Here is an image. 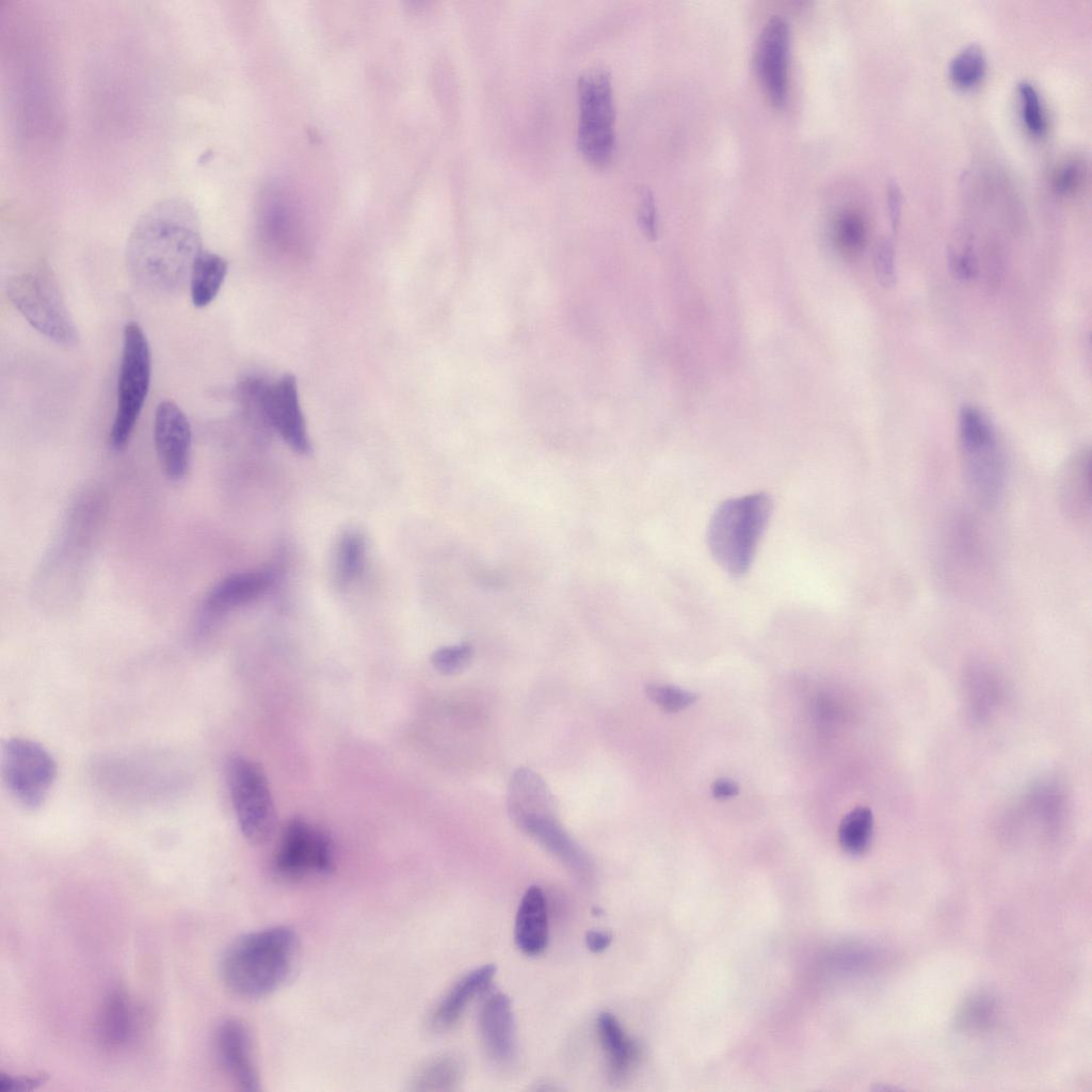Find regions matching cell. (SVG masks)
<instances>
[{
	"mask_svg": "<svg viewBox=\"0 0 1092 1092\" xmlns=\"http://www.w3.org/2000/svg\"><path fill=\"white\" fill-rule=\"evenodd\" d=\"M202 252L194 207L184 199L168 198L151 205L136 221L127 243V268L146 289L174 292L189 283Z\"/></svg>",
	"mask_w": 1092,
	"mask_h": 1092,
	"instance_id": "cell-1",
	"label": "cell"
},
{
	"mask_svg": "<svg viewBox=\"0 0 1092 1092\" xmlns=\"http://www.w3.org/2000/svg\"><path fill=\"white\" fill-rule=\"evenodd\" d=\"M298 938L288 927H271L235 941L221 961L225 985L244 998H261L282 987L290 978L296 957Z\"/></svg>",
	"mask_w": 1092,
	"mask_h": 1092,
	"instance_id": "cell-2",
	"label": "cell"
},
{
	"mask_svg": "<svg viewBox=\"0 0 1092 1092\" xmlns=\"http://www.w3.org/2000/svg\"><path fill=\"white\" fill-rule=\"evenodd\" d=\"M772 510L769 495L753 493L727 499L713 511L707 544L716 562L733 577L750 569Z\"/></svg>",
	"mask_w": 1092,
	"mask_h": 1092,
	"instance_id": "cell-3",
	"label": "cell"
},
{
	"mask_svg": "<svg viewBox=\"0 0 1092 1092\" xmlns=\"http://www.w3.org/2000/svg\"><path fill=\"white\" fill-rule=\"evenodd\" d=\"M959 438L966 484L984 507L995 505L1005 487V462L987 416L965 405L959 413Z\"/></svg>",
	"mask_w": 1092,
	"mask_h": 1092,
	"instance_id": "cell-4",
	"label": "cell"
},
{
	"mask_svg": "<svg viewBox=\"0 0 1092 1092\" xmlns=\"http://www.w3.org/2000/svg\"><path fill=\"white\" fill-rule=\"evenodd\" d=\"M6 293L20 315L39 334L63 347L78 342L77 326L51 272L37 268L12 276Z\"/></svg>",
	"mask_w": 1092,
	"mask_h": 1092,
	"instance_id": "cell-5",
	"label": "cell"
},
{
	"mask_svg": "<svg viewBox=\"0 0 1092 1092\" xmlns=\"http://www.w3.org/2000/svg\"><path fill=\"white\" fill-rule=\"evenodd\" d=\"M151 354L148 340L136 322L124 327L117 381V400L110 445L123 449L129 441L144 406L150 384Z\"/></svg>",
	"mask_w": 1092,
	"mask_h": 1092,
	"instance_id": "cell-6",
	"label": "cell"
},
{
	"mask_svg": "<svg viewBox=\"0 0 1092 1092\" xmlns=\"http://www.w3.org/2000/svg\"><path fill=\"white\" fill-rule=\"evenodd\" d=\"M579 121L578 146L591 163L603 165L615 147V109L611 76L605 68H593L577 81Z\"/></svg>",
	"mask_w": 1092,
	"mask_h": 1092,
	"instance_id": "cell-7",
	"label": "cell"
},
{
	"mask_svg": "<svg viewBox=\"0 0 1092 1092\" xmlns=\"http://www.w3.org/2000/svg\"><path fill=\"white\" fill-rule=\"evenodd\" d=\"M226 781L243 836L262 845L275 833L276 813L267 777L254 761L232 756L226 764Z\"/></svg>",
	"mask_w": 1092,
	"mask_h": 1092,
	"instance_id": "cell-8",
	"label": "cell"
},
{
	"mask_svg": "<svg viewBox=\"0 0 1092 1092\" xmlns=\"http://www.w3.org/2000/svg\"><path fill=\"white\" fill-rule=\"evenodd\" d=\"M3 783L15 802L28 810L39 808L57 777V764L38 742L12 738L2 746Z\"/></svg>",
	"mask_w": 1092,
	"mask_h": 1092,
	"instance_id": "cell-9",
	"label": "cell"
},
{
	"mask_svg": "<svg viewBox=\"0 0 1092 1092\" xmlns=\"http://www.w3.org/2000/svg\"><path fill=\"white\" fill-rule=\"evenodd\" d=\"M332 868L333 848L328 836L302 819H292L274 856L277 874L288 880H300L326 873Z\"/></svg>",
	"mask_w": 1092,
	"mask_h": 1092,
	"instance_id": "cell-10",
	"label": "cell"
},
{
	"mask_svg": "<svg viewBox=\"0 0 1092 1092\" xmlns=\"http://www.w3.org/2000/svg\"><path fill=\"white\" fill-rule=\"evenodd\" d=\"M261 406L268 424L294 451L306 454L310 451L304 416L300 406L295 378L285 374L278 381L264 385Z\"/></svg>",
	"mask_w": 1092,
	"mask_h": 1092,
	"instance_id": "cell-11",
	"label": "cell"
},
{
	"mask_svg": "<svg viewBox=\"0 0 1092 1092\" xmlns=\"http://www.w3.org/2000/svg\"><path fill=\"white\" fill-rule=\"evenodd\" d=\"M789 43L787 20L771 16L759 34L755 59L761 84L775 107H783L787 97Z\"/></svg>",
	"mask_w": 1092,
	"mask_h": 1092,
	"instance_id": "cell-12",
	"label": "cell"
},
{
	"mask_svg": "<svg viewBox=\"0 0 1092 1092\" xmlns=\"http://www.w3.org/2000/svg\"><path fill=\"white\" fill-rule=\"evenodd\" d=\"M154 438L160 464L173 480L182 479L190 465L192 431L181 408L173 401L158 404L154 420Z\"/></svg>",
	"mask_w": 1092,
	"mask_h": 1092,
	"instance_id": "cell-13",
	"label": "cell"
},
{
	"mask_svg": "<svg viewBox=\"0 0 1092 1092\" xmlns=\"http://www.w3.org/2000/svg\"><path fill=\"white\" fill-rule=\"evenodd\" d=\"M508 814L520 830L530 821L558 817L555 797L545 781L527 767L516 769L510 780Z\"/></svg>",
	"mask_w": 1092,
	"mask_h": 1092,
	"instance_id": "cell-14",
	"label": "cell"
},
{
	"mask_svg": "<svg viewBox=\"0 0 1092 1092\" xmlns=\"http://www.w3.org/2000/svg\"><path fill=\"white\" fill-rule=\"evenodd\" d=\"M479 1030L487 1056L498 1064L509 1063L516 1049L515 1022L510 998L489 994L479 1013Z\"/></svg>",
	"mask_w": 1092,
	"mask_h": 1092,
	"instance_id": "cell-15",
	"label": "cell"
},
{
	"mask_svg": "<svg viewBox=\"0 0 1092 1092\" xmlns=\"http://www.w3.org/2000/svg\"><path fill=\"white\" fill-rule=\"evenodd\" d=\"M215 1041L221 1063L232 1081L243 1091H257L259 1079L246 1027L226 1019L219 1026Z\"/></svg>",
	"mask_w": 1092,
	"mask_h": 1092,
	"instance_id": "cell-16",
	"label": "cell"
},
{
	"mask_svg": "<svg viewBox=\"0 0 1092 1092\" xmlns=\"http://www.w3.org/2000/svg\"><path fill=\"white\" fill-rule=\"evenodd\" d=\"M275 579V571L269 567L232 574L210 591L203 613L207 617H215L246 605L270 590Z\"/></svg>",
	"mask_w": 1092,
	"mask_h": 1092,
	"instance_id": "cell-17",
	"label": "cell"
},
{
	"mask_svg": "<svg viewBox=\"0 0 1092 1092\" xmlns=\"http://www.w3.org/2000/svg\"><path fill=\"white\" fill-rule=\"evenodd\" d=\"M549 936L547 901L543 889L532 885L525 892L515 917L514 940L527 956L541 954Z\"/></svg>",
	"mask_w": 1092,
	"mask_h": 1092,
	"instance_id": "cell-18",
	"label": "cell"
},
{
	"mask_svg": "<svg viewBox=\"0 0 1092 1092\" xmlns=\"http://www.w3.org/2000/svg\"><path fill=\"white\" fill-rule=\"evenodd\" d=\"M520 831L534 838L574 874L582 880L592 876V863L581 847L564 831L558 817L536 819Z\"/></svg>",
	"mask_w": 1092,
	"mask_h": 1092,
	"instance_id": "cell-19",
	"label": "cell"
},
{
	"mask_svg": "<svg viewBox=\"0 0 1092 1092\" xmlns=\"http://www.w3.org/2000/svg\"><path fill=\"white\" fill-rule=\"evenodd\" d=\"M496 966L485 964L462 977L444 996L431 1015L430 1025L436 1031L450 1029L462 1016L476 996L492 983Z\"/></svg>",
	"mask_w": 1092,
	"mask_h": 1092,
	"instance_id": "cell-20",
	"label": "cell"
},
{
	"mask_svg": "<svg viewBox=\"0 0 1092 1092\" xmlns=\"http://www.w3.org/2000/svg\"><path fill=\"white\" fill-rule=\"evenodd\" d=\"M138 1014L127 993L112 990L105 998L98 1018V1037L112 1050L126 1047L135 1037Z\"/></svg>",
	"mask_w": 1092,
	"mask_h": 1092,
	"instance_id": "cell-21",
	"label": "cell"
},
{
	"mask_svg": "<svg viewBox=\"0 0 1092 1092\" xmlns=\"http://www.w3.org/2000/svg\"><path fill=\"white\" fill-rule=\"evenodd\" d=\"M1058 483L1059 502L1066 516L1076 521L1090 517V453L1081 450L1062 469Z\"/></svg>",
	"mask_w": 1092,
	"mask_h": 1092,
	"instance_id": "cell-22",
	"label": "cell"
},
{
	"mask_svg": "<svg viewBox=\"0 0 1092 1092\" xmlns=\"http://www.w3.org/2000/svg\"><path fill=\"white\" fill-rule=\"evenodd\" d=\"M597 1031L607 1058L610 1077L619 1081L626 1077L639 1057V1048L624 1031L614 1014L605 1011L597 1017Z\"/></svg>",
	"mask_w": 1092,
	"mask_h": 1092,
	"instance_id": "cell-23",
	"label": "cell"
},
{
	"mask_svg": "<svg viewBox=\"0 0 1092 1092\" xmlns=\"http://www.w3.org/2000/svg\"><path fill=\"white\" fill-rule=\"evenodd\" d=\"M227 270V261L222 256L202 252L192 268L189 280L191 300L195 307H205L215 299Z\"/></svg>",
	"mask_w": 1092,
	"mask_h": 1092,
	"instance_id": "cell-24",
	"label": "cell"
},
{
	"mask_svg": "<svg viewBox=\"0 0 1092 1092\" xmlns=\"http://www.w3.org/2000/svg\"><path fill=\"white\" fill-rule=\"evenodd\" d=\"M463 1076L459 1058L443 1054L425 1061L414 1074L411 1086L414 1091L441 1092L456 1089Z\"/></svg>",
	"mask_w": 1092,
	"mask_h": 1092,
	"instance_id": "cell-25",
	"label": "cell"
},
{
	"mask_svg": "<svg viewBox=\"0 0 1092 1092\" xmlns=\"http://www.w3.org/2000/svg\"><path fill=\"white\" fill-rule=\"evenodd\" d=\"M873 833V816L869 808L858 806L841 820L838 839L841 848L850 854H862L870 846Z\"/></svg>",
	"mask_w": 1092,
	"mask_h": 1092,
	"instance_id": "cell-26",
	"label": "cell"
},
{
	"mask_svg": "<svg viewBox=\"0 0 1092 1092\" xmlns=\"http://www.w3.org/2000/svg\"><path fill=\"white\" fill-rule=\"evenodd\" d=\"M366 553L364 536L357 531H347L340 537L335 561L336 579L340 585H348L360 574Z\"/></svg>",
	"mask_w": 1092,
	"mask_h": 1092,
	"instance_id": "cell-27",
	"label": "cell"
},
{
	"mask_svg": "<svg viewBox=\"0 0 1092 1092\" xmlns=\"http://www.w3.org/2000/svg\"><path fill=\"white\" fill-rule=\"evenodd\" d=\"M985 67L984 51L980 45L974 43L951 59L948 74L957 85L966 87L976 84L982 78Z\"/></svg>",
	"mask_w": 1092,
	"mask_h": 1092,
	"instance_id": "cell-28",
	"label": "cell"
},
{
	"mask_svg": "<svg viewBox=\"0 0 1092 1092\" xmlns=\"http://www.w3.org/2000/svg\"><path fill=\"white\" fill-rule=\"evenodd\" d=\"M1017 90L1026 128L1034 135H1042L1047 128V118L1038 90L1026 80L1017 84Z\"/></svg>",
	"mask_w": 1092,
	"mask_h": 1092,
	"instance_id": "cell-29",
	"label": "cell"
},
{
	"mask_svg": "<svg viewBox=\"0 0 1092 1092\" xmlns=\"http://www.w3.org/2000/svg\"><path fill=\"white\" fill-rule=\"evenodd\" d=\"M836 237L847 253H858L866 240V224L863 216L854 210L842 212L837 219Z\"/></svg>",
	"mask_w": 1092,
	"mask_h": 1092,
	"instance_id": "cell-30",
	"label": "cell"
},
{
	"mask_svg": "<svg viewBox=\"0 0 1092 1092\" xmlns=\"http://www.w3.org/2000/svg\"><path fill=\"white\" fill-rule=\"evenodd\" d=\"M647 697L667 712H678L694 704L698 694L664 684L645 687Z\"/></svg>",
	"mask_w": 1092,
	"mask_h": 1092,
	"instance_id": "cell-31",
	"label": "cell"
},
{
	"mask_svg": "<svg viewBox=\"0 0 1092 1092\" xmlns=\"http://www.w3.org/2000/svg\"><path fill=\"white\" fill-rule=\"evenodd\" d=\"M1087 166L1080 158H1069L1061 162L1053 173V188L1061 195L1074 193L1081 187L1086 178Z\"/></svg>",
	"mask_w": 1092,
	"mask_h": 1092,
	"instance_id": "cell-32",
	"label": "cell"
},
{
	"mask_svg": "<svg viewBox=\"0 0 1092 1092\" xmlns=\"http://www.w3.org/2000/svg\"><path fill=\"white\" fill-rule=\"evenodd\" d=\"M471 657L472 648L470 645L456 644L436 649L431 657V661L439 673L454 675L469 664Z\"/></svg>",
	"mask_w": 1092,
	"mask_h": 1092,
	"instance_id": "cell-33",
	"label": "cell"
},
{
	"mask_svg": "<svg viewBox=\"0 0 1092 1092\" xmlns=\"http://www.w3.org/2000/svg\"><path fill=\"white\" fill-rule=\"evenodd\" d=\"M873 268L878 283L883 288H890L897 282L895 250L888 239L880 241L873 254Z\"/></svg>",
	"mask_w": 1092,
	"mask_h": 1092,
	"instance_id": "cell-34",
	"label": "cell"
},
{
	"mask_svg": "<svg viewBox=\"0 0 1092 1092\" xmlns=\"http://www.w3.org/2000/svg\"><path fill=\"white\" fill-rule=\"evenodd\" d=\"M638 221L643 234L651 240L657 238V212L655 198L649 188L639 190Z\"/></svg>",
	"mask_w": 1092,
	"mask_h": 1092,
	"instance_id": "cell-35",
	"label": "cell"
},
{
	"mask_svg": "<svg viewBox=\"0 0 1092 1092\" xmlns=\"http://www.w3.org/2000/svg\"><path fill=\"white\" fill-rule=\"evenodd\" d=\"M949 268L952 274L962 280L974 278L978 271L977 259L969 245L950 251Z\"/></svg>",
	"mask_w": 1092,
	"mask_h": 1092,
	"instance_id": "cell-36",
	"label": "cell"
},
{
	"mask_svg": "<svg viewBox=\"0 0 1092 1092\" xmlns=\"http://www.w3.org/2000/svg\"><path fill=\"white\" fill-rule=\"evenodd\" d=\"M47 1080L46 1074L12 1075L0 1073L1 1092H28L36 1090Z\"/></svg>",
	"mask_w": 1092,
	"mask_h": 1092,
	"instance_id": "cell-37",
	"label": "cell"
},
{
	"mask_svg": "<svg viewBox=\"0 0 1092 1092\" xmlns=\"http://www.w3.org/2000/svg\"><path fill=\"white\" fill-rule=\"evenodd\" d=\"M887 206L890 225L893 230L895 231L899 225L902 207L901 191L896 182H890L888 186Z\"/></svg>",
	"mask_w": 1092,
	"mask_h": 1092,
	"instance_id": "cell-38",
	"label": "cell"
},
{
	"mask_svg": "<svg viewBox=\"0 0 1092 1092\" xmlns=\"http://www.w3.org/2000/svg\"><path fill=\"white\" fill-rule=\"evenodd\" d=\"M611 940V934L606 931L592 930L585 935L587 947L595 953L606 950L609 947Z\"/></svg>",
	"mask_w": 1092,
	"mask_h": 1092,
	"instance_id": "cell-39",
	"label": "cell"
},
{
	"mask_svg": "<svg viewBox=\"0 0 1092 1092\" xmlns=\"http://www.w3.org/2000/svg\"><path fill=\"white\" fill-rule=\"evenodd\" d=\"M711 792L716 799H728L739 793V787L732 780L719 778L713 782Z\"/></svg>",
	"mask_w": 1092,
	"mask_h": 1092,
	"instance_id": "cell-40",
	"label": "cell"
}]
</instances>
